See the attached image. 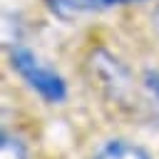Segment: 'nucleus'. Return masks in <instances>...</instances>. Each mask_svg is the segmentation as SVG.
I'll list each match as a JSON object with an SVG mask.
<instances>
[{
    "mask_svg": "<svg viewBox=\"0 0 159 159\" xmlns=\"http://www.w3.org/2000/svg\"><path fill=\"white\" fill-rule=\"evenodd\" d=\"M94 159H152V157L139 144H132L127 139H109L107 144L99 147Z\"/></svg>",
    "mask_w": 159,
    "mask_h": 159,
    "instance_id": "7ed1b4c3",
    "label": "nucleus"
},
{
    "mask_svg": "<svg viewBox=\"0 0 159 159\" xmlns=\"http://www.w3.org/2000/svg\"><path fill=\"white\" fill-rule=\"evenodd\" d=\"M154 30H157V37H159V7H157V12H154Z\"/></svg>",
    "mask_w": 159,
    "mask_h": 159,
    "instance_id": "6e6552de",
    "label": "nucleus"
},
{
    "mask_svg": "<svg viewBox=\"0 0 159 159\" xmlns=\"http://www.w3.org/2000/svg\"><path fill=\"white\" fill-rule=\"evenodd\" d=\"M87 67H89V72H92L94 84H97L109 99H117V102L127 99V94H129V89H132V77H129L127 67H124L112 52H107L104 47L92 50Z\"/></svg>",
    "mask_w": 159,
    "mask_h": 159,
    "instance_id": "f03ea898",
    "label": "nucleus"
},
{
    "mask_svg": "<svg viewBox=\"0 0 159 159\" xmlns=\"http://www.w3.org/2000/svg\"><path fill=\"white\" fill-rule=\"evenodd\" d=\"M144 84H147L149 94L157 99V107H159V72L157 70H147L144 72Z\"/></svg>",
    "mask_w": 159,
    "mask_h": 159,
    "instance_id": "423d86ee",
    "label": "nucleus"
},
{
    "mask_svg": "<svg viewBox=\"0 0 159 159\" xmlns=\"http://www.w3.org/2000/svg\"><path fill=\"white\" fill-rule=\"evenodd\" d=\"M99 7H112V5H127V2H142V0H97Z\"/></svg>",
    "mask_w": 159,
    "mask_h": 159,
    "instance_id": "0eeeda50",
    "label": "nucleus"
},
{
    "mask_svg": "<svg viewBox=\"0 0 159 159\" xmlns=\"http://www.w3.org/2000/svg\"><path fill=\"white\" fill-rule=\"evenodd\" d=\"M10 67L50 104H60L67 99V82L52 67L42 65L27 47L12 45L10 47Z\"/></svg>",
    "mask_w": 159,
    "mask_h": 159,
    "instance_id": "f257e3e1",
    "label": "nucleus"
},
{
    "mask_svg": "<svg viewBox=\"0 0 159 159\" xmlns=\"http://www.w3.org/2000/svg\"><path fill=\"white\" fill-rule=\"evenodd\" d=\"M47 7L60 17V20H75L94 7H99L97 0H45Z\"/></svg>",
    "mask_w": 159,
    "mask_h": 159,
    "instance_id": "20e7f679",
    "label": "nucleus"
},
{
    "mask_svg": "<svg viewBox=\"0 0 159 159\" xmlns=\"http://www.w3.org/2000/svg\"><path fill=\"white\" fill-rule=\"evenodd\" d=\"M0 159H27L25 142L7 129H2V134H0Z\"/></svg>",
    "mask_w": 159,
    "mask_h": 159,
    "instance_id": "39448f33",
    "label": "nucleus"
}]
</instances>
